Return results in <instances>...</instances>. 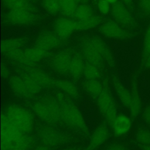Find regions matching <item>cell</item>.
Wrapping results in <instances>:
<instances>
[{
	"label": "cell",
	"mask_w": 150,
	"mask_h": 150,
	"mask_svg": "<svg viewBox=\"0 0 150 150\" xmlns=\"http://www.w3.org/2000/svg\"><path fill=\"white\" fill-rule=\"evenodd\" d=\"M61 109V122L67 126L88 134V130L84 118L71 97L60 91L55 94Z\"/></svg>",
	"instance_id": "obj_1"
},
{
	"label": "cell",
	"mask_w": 150,
	"mask_h": 150,
	"mask_svg": "<svg viewBox=\"0 0 150 150\" xmlns=\"http://www.w3.org/2000/svg\"><path fill=\"white\" fill-rule=\"evenodd\" d=\"M32 108L36 116L47 125L61 122L60 105L55 96H43L33 103Z\"/></svg>",
	"instance_id": "obj_2"
},
{
	"label": "cell",
	"mask_w": 150,
	"mask_h": 150,
	"mask_svg": "<svg viewBox=\"0 0 150 150\" xmlns=\"http://www.w3.org/2000/svg\"><path fill=\"white\" fill-rule=\"evenodd\" d=\"M4 114L22 132L29 134L32 131L33 118L32 114L25 108L17 104H11L5 108Z\"/></svg>",
	"instance_id": "obj_3"
},
{
	"label": "cell",
	"mask_w": 150,
	"mask_h": 150,
	"mask_svg": "<svg viewBox=\"0 0 150 150\" xmlns=\"http://www.w3.org/2000/svg\"><path fill=\"white\" fill-rule=\"evenodd\" d=\"M103 83V90L96 98V102L98 108L104 116L107 123L111 126L114 120L118 115L117 108L115 100L107 81H104Z\"/></svg>",
	"instance_id": "obj_4"
},
{
	"label": "cell",
	"mask_w": 150,
	"mask_h": 150,
	"mask_svg": "<svg viewBox=\"0 0 150 150\" xmlns=\"http://www.w3.org/2000/svg\"><path fill=\"white\" fill-rule=\"evenodd\" d=\"M37 135L41 142L48 147H57L68 142L70 138L65 133L47 125L40 127L37 130Z\"/></svg>",
	"instance_id": "obj_5"
},
{
	"label": "cell",
	"mask_w": 150,
	"mask_h": 150,
	"mask_svg": "<svg viewBox=\"0 0 150 150\" xmlns=\"http://www.w3.org/2000/svg\"><path fill=\"white\" fill-rule=\"evenodd\" d=\"M5 22L12 25L23 26L35 23L38 16L34 8H23L9 10L5 16Z\"/></svg>",
	"instance_id": "obj_6"
},
{
	"label": "cell",
	"mask_w": 150,
	"mask_h": 150,
	"mask_svg": "<svg viewBox=\"0 0 150 150\" xmlns=\"http://www.w3.org/2000/svg\"><path fill=\"white\" fill-rule=\"evenodd\" d=\"M98 29L101 35L108 39L122 40L129 37V33L125 28L114 19L103 21Z\"/></svg>",
	"instance_id": "obj_7"
},
{
	"label": "cell",
	"mask_w": 150,
	"mask_h": 150,
	"mask_svg": "<svg viewBox=\"0 0 150 150\" xmlns=\"http://www.w3.org/2000/svg\"><path fill=\"white\" fill-rule=\"evenodd\" d=\"M23 132L18 129L6 116L1 115V150H7L9 145L18 139Z\"/></svg>",
	"instance_id": "obj_8"
},
{
	"label": "cell",
	"mask_w": 150,
	"mask_h": 150,
	"mask_svg": "<svg viewBox=\"0 0 150 150\" xmlns=\"http://www.w3.org/2000/svg\"><path fill=\"white\" fill-rule=\"evenodd\" d=\"M81 54L87 63L95 65L101 69L104 66V60L96 49V48L89 42L86 36L82 37L80 41Z\"/></svg>",
	"instance_id": "obj_9"
},
{
	"label": "cell",
	"mask_w": 150,
	"mask_h": 150,
	"mask_svg": "<svg viewBox=\"0 0 150 150\" xmlns=\"http://www.w3.org/2000/svg\"><path fill=\"white\" fill-rule=\"evenodd\" d=\"M53 28L56 35L63 41H64L77 30V21L70 18L60 17L54 21Z\"/></svg>",
	"instance_id": "obj_10"
},
{
	"label": "cell",
	"mask_w": 150,
	"mask_h": 150,
	"mask_svg": "<svg viewBox=\"0 0 150 150\" xmlns=\"http://www.w3.org/2000/svg\"><path fill=\"white\" fill-rule=\"evenodd\" d=\"M111 14L116 22L124 28H131L134 25V20L127 6L122 2L112 5Z\"/></svg>",
	"instance_id": "obj_11"
},
{
	"label": "cell",
	"mask_w": 150,
	"mask_h": 150,
	"mask_svg": "<svg viewBox=\"0 0 150 150\" xmlns=\"http://www.w3.org/2000/svg\"><path fill=\"white\" fill-rule=\"evenodd\" d=\"M72 55V52L69 49H63L57 52L50 60L52 69L59 74H67Z\"/></svg>",
	"instance_id": "obj_12"
},
{
	"label": "cell",
	"mask_w": 150,
	"mask_h": 150,
	"mask_svg": "<svg viewBox=\"0 0 150 150\" xmlns=\"http://www.w3.org/2000/svg\"><path fill=\"white\" fill-rule=\"evenodd\" d=\"M63 41L54 31L43 30L37 36L35 45L47 51L59 48L63 45Z\"/></svg>",
	"instance_id": "obj_13"
},
{
	"label": "cell",
	"mask_w": 150,
	"mask_h": 150,
	"mask_svg": "<svg viewBox=\"0 0 150 150\" xmlns=\"http://www.w3.org/2000/svg\"><path fill=\"white\" fill-rule=\"evenodd\" d=\"M21 73H25L36 81L42 88L54 86V80L43 70L35 67V66L19 67Z\"/></svg>",
	"instance_id": "obj_14"
},
{
	"label": "cell",
	"mask_w": 150,
	"mask_h": 150,
	"mask_svg": "<svg viewBox=\"0 0 150 150\" xmlns=\"http://www.w3.org/2000/svg\"><path fill=\"white\" fill-rule=\"evenodd\" d=\"M89 42L96 48L102 56L104 62L109 66L113 67L115 66V60L110 49L100 38L97 36H86Z\"/></svg>",
	"instance_id": "obj_15"
},
{
	"label": "cell",
	"mask_w": 150,
	"mask_h": 150,
	"mask_svg": "<svg viewBox=\"0 0 150 150\" xmlns=\"http://www.w3.org/2000/svg\"><path fill=\"white\" fill-rule=\"evenodd\" d=\"M110 137V131L105 124H100L92 133L88 146L85 150H94L103 144Z\"/></svg>",
	"instance_id": "obj_16"
},
{
	"label": "cell",
	"mask_w": 150,
	"mask_h": 150,
	"mask_svg": "<svg viewBox=\"0 0 150 150\" xmlns=\"http://www.w3.org/2000/svg\"><path fill=\"white\" fill-rule=\"evenodd\" d=\"M131 103L128 108L129 115L132 119L136 118L142 111V100L139 93L137 80L133 78L131 85Z\"/></svg>",
	"instance_id": "obj_17"
},
{
	"label": "cell",
	"mask_w": 150,
	"mask_h": 150,
	"mask_svg": "<svg viewBox=\"0 0 150 150\" xmlns=\"http://www.w3.org/2000/svg\"><path fill=\"white\" fill-rule=\"evenodd\" d=\"M132 118L125 114L117 115L111 127L114 134L117 137H121L127 134L132 127Z\"/></svg>",
	"instance_id": "obj_18"
},
{
	"label": "cell",
	"mask_w": 150,
	"mask_h": 150,
	"mask_svg": "<svg viewBox=\"0 0 150 150\" xmlns=\"http://www.w3.org/2000/svg\"><path fill=\"white\" fill-rule=\"evenodd\" d=\"M9 84L12 91L18 96L30 100L33 96L29 92L21 75H12L9 78Z\"/></svg>",
	"instance_id": "obj_19"
},
{
	"label": "cell",
	"mask_w": 150,
	"mask_h": 150,
	"mask_svg": "<svg viewBox=\"0 0 150 150\" xmlns=\"http://www.w3.org/2000/svg\"><path fill=\"white\" fill-rule=\"evenodd\" d=\"M85 64L84 59L81 54L79 53H73L68 74L75 80L80 79L81 76L83 75Z\"/></svg>",
	"instance_id": "obj_20"
},
{
	"label": "cell",
	"mask_w": 150,
	"mask_h": 150,
	"mask_svg": "<svg viewBox=\"0 0 150 150\" xmlns=\"http://www.w3.org/2000/svg\"><path fill=\"white\" fill-rule=\"evenodd\" d=\"M112 81L120 102L125 107L128 108L131 103V90L127 88L116 76H112Z\"/></svg>",
	"instance_id": "obj_21"
},
{
	"label": "cell",
	"mask_w": 150,
	"mask_h": 150,
	"mask_svg": "<svg viewBox=\"0 0 150 150\" xmlns=\"http://www.w3.org/2000/svg\"><path fill=\"white\" fill-rule=\"evenodd\" d=\"M28 42V39L25 37H14L5 39L1 43V51L5 53L19 49H23Z\"/></svg>",
	"instance_id": "obj_22"
},
{
	"label": "cell",
	"mask_w": 150,
	"mask_h": 150,
	"mask_svg": "<svg viewBox=\"0 0 150 150\" xmlns=\"http://www.w3.org/2000/svg\"><path fill=\"white\" fill-rule=\"evenodd\" d=\"M35 140L32 136L29 134L23 133L9 145L7 150H30Z\"/></svg>",
	"instance_id": "obj_23"
},
{
	"label": "cell",
	"mask_w": 150,
	"mask_h": 150,
	"mask_svg": "<svg viewBox=\"0 0 150 150\" xmlns=\"http://www.w3.org/2000/svg\"><path fill=\"white\" fill-rule=\"evenodd\" d=\"M24 52L27 60L33 65L46 57L49 54V51L36 45L25 49Z\"/></svg>",
	"instance_id": "obj_24"
},
{
	"label": "cell",
	"mask_w": 150,
	"mask_h": 150,
	"mask_svg": "<svg viewBox=\"0 0 150 150\" xmlns=\"http://www.w3.org/2000/svg\"><path fill=\"white\" fill-rule=\"evenodd\" d=\"M54 86L71 98H77L79 96V90L76 86L68 80L59 79L54 80Z\"/></svg>",
	"instance_id": "obj_25"
},
{
	"label": "cell",
	"mask_w": 150,
	"mask_h": 150,
	"mask_svg": "<svg viewBox=\"0 0 150 150\" xmlns=\"http://www.w3.org/2000/svg\"><path fill=\"white\" fill-rule=\"evenodd\" d=\"M4 55L11 62L16 64L19 67L35 66L30 64L27 60L23 49H19L8 52L5 53Z\"/></svg>",
	"instance_id": "obj_26"
},
{
	"label": "cell",
	"mask_w": 150,
	"mask_h": 150,
	"mask_svg": "<svg viewBox=\"0 0 150 150\" xmlns=\"http://www.w3.org/2000/svg\"><path fill=\"white\" fill-rule=\"evenodd\" d=\"M103 22V18L100 16L94 14L86 19L77 21V30L86 31L94 29L99 26Z\"/></svg>",
	"instance_id": "obj_27"
},
{
	"label": "cell",
	"mask_w": 150,
	"mask_h": 150,
	"mask_svg": "<svg viewBox=\"0 0 150 150\" xmlns=\"http://www.w3.org/2000/svg\"><path fill=\"white\" fill-rule=\"evenodd\" d=\"M83 88L87 93L96 99L103 90L104 83L98 79L86 80L83 83Z\"/></svg>",
	"instance_id": "obj_28"
},
{
	"label": "cell",
	"mask_w": 150,
	"mask_h": 150,
	"mask_svg": "<svg viewBox=\"0 0 150 150\" xmlns=\"http://www.w3.org/2000/svg\"><path fill=\"white\" fill-rule=\"evenodd\" d=\"M77 6L76 0H61L60 12L64 17H74Z\"/></svg>",
	"instance_id": "obj_29"
},
{
	"label": "cell",
	"mask_w": 150,
	"mask_h": 150,
	"mask_svg": "<svg viewBox=\"0 0 150 150\" xmlns=\"http://www.w3.org/2000/svg\"><path fill=\"white\" fill-rule=\"evenodd\" d=\"M93 15H94V12L91 6L86 3H81L77 5L74 18L76 21H79L86 19Z\"/></svg>",
	"instance_id": "obj_30"
},
{
	"label": "cell",
	"mask_w": 150,
	"mask_h": 150,
	"mask_svg": "<svg viewBox=\"0 0 150 150\" xmlns=\"http://www.w3.org/2000/svg\"><path fill=\"white\" fill-rule=\"evenodd\" d=\"M20 75L22 77L28 90L33 97L40 92L42 87L31 77L25 73H21Z\"/></svg>",
	"instance_id": "obj_31"
},
{
	"label": "cell",
	"mask_w": 150,
	"mask_h": 150,
	"mask_svg": "<svg viewBox=\"0 0 150 150\" xmlns=\"http://www.w3.org/2000/svg\"><path fill=\"white\" fill-rule=\"evenodd\" d=\"M101 69L92 64L86 63L85 64L83 76L86 80H97L101 76Z\"/></svg>",
	"instance_id": "obj_32"
},
{
	"label": "cell",
	"mask_w": 150,
	"mask_h": 150,
	"mask_svg": "<svg viewBox=\"0 0 150 150\" xmlns=\"http://www.w3.org/2000/svg\"><path fill=\"white\" fill-rule=\"evenodd\" d=\"M2 3L9 10L34 8L28 0H2Z\"/></svg>",
	"instance_id": "obj_33"
},
{
	"label": "cell",
	"mask_w": 150,
	"mask_h": 150,
	"mask_svg": "<svg viewBox=\"0 0 150 150\" xmlns=\"http://www.w3.org/2000/svg\"><path fill=\"white\" fill-rule=\"evenodd\" d=\"M61 0H43L42 6L50 15H54L60 12Z\"/></svg>",
	"instance_id": "obj_34"
},
{
	"label": "cell",
	"mask_w": 150,
	"mask_h": 150,
	"mask_svg": "<svg viewBox=\"0 0 150 150\" xmlns=\"http://www.w3.org/2000/svg\"><path fill=\"white\" fill-rule=\"evenodd\" d=\"M135 140L140 146L150 145V129L141 128L136 132Z\"/></svg>",
	"instance_id": "obj_35"
},
{
	"label": "cell",
	"mask_w": 150,
	"mask_h": 150,
	"mask_svg": "<svg viewBox=\"0 0 150 150\" xmlns=\"http://www.w3.org/2000/svg\"><path fill=\"white\" fill-rule=\"evenodd\" d=\"M105 0H98L97 2V7L100 12L103 15H106L111 12V6Z\"/></svg>",
	"instance_id": "obj_36"
},
{
	"label": "cell",
	"mask_w": 150,
	"mask_h": 150,
	"mask_svg": "<svg viewBox=\"0 0 150 150\" xmlns=\"http://www.w3.org/2000/svg\"><path fill=\"white\" fill-rule=\"evenodd\" d=\"M144 57L150 54V25L148 27L144 39Z\"/></svg>",
	"instance_id": "obj_37"
},
{
	"label": "cell",
	"mask_w": 150,
	"mask_h": 150,
	"mask_svg": "<svg viewBox=\"0 0 150 150\" xmlns=\"http://www.w3.org/2000/svg\"><path fill=\"white\" fill-rule=\"evenodd\" d=\"M139 5L144 13L150 14V0H139Z\"/></svg>",
	"instance_id": "obj_38"
},
{
	"label": "cell",
	"mask_w": 150,
	"mask_h": 150,
	"mask_svg": "<svg viewBox=\"0 0 150 150\" xmlns=\"http://www.w3.org/2000/svg\"><path fill=\"white\" fill-rule=\"evenodd\" d=\"M142 118L144 122L150 127V105L144 108L142 111Z\"/></svg>",
	"instance_id": "obj_39"
},
{
	"label": "cell",
	"mask_w": 150,
	"mask_h": 150,
	"mask_svg": "<svg viewBox=\"0 0 150 150\" xmlns=\"http://www.w3.org/2000/svg\"><path fill=\"white\" fill-rule=\"evenodd\" d=\"M106 150H129L124 145L119 143H114L110 145Z\"/></svg>",
	"instance_id": "obj_40"
},
{
	"label": "cell",
	"mask_w": 150,
	"mask_h": 150,
	"mask_svg": "<svg viewBox=\"0 0 150 150\" xmlns=\"http://www.w3.org/2000/svg\"><path fill=\"white\" fill-rule=\"evenodd\" d=\"M1 76L3 79H8L9 78V75H10V72L8 69V67L6 66L5 64L2 63L1 64Z\"/></svg>",
	"instance_id": "obj_41"
},
{
	"label": "cell",
	"mask_w": 150,
	"mask_h": 150,
	"mask_svg": "<svg viewBox=\"0 0 150 150\" xmlns=\"http://www.w3.org/2000/svg\"><path fill=\"white\" fill-rule=\"evenodd\" d=\"M144 64L146 68L150 69V54L144 57Z\"/></svg>",
	"instance_id": "obj_42"
},
{
	"label": "cell",
	"mask_w": 150,
	"mask_h": 150,
	"mask_svg": "<svg viewBox=\"0 0 150 150\" xmlns=\"http://www.w3.org/2000/svg\"><path fill=\"white\" fill-rule=\"evenodd\" d=\"M33 150H49V149L48 146L42 144L36 146L35 148L33 149Z\"/></svg>",
	"instance_id": "obj_43"
},
{
	"label": "cell",
	"mask_w": 150,
	"mask_h": 150,
	"mask_svg": "<svg viewBox=\"0 0 150 150\" xmlns=\"http://www.w3.org/2000/svg\"><path fill=\"white\" fill-rule=\"evenodd\" d=\"M122 3H124L127 6H129L132 4V0H121Z\"/></svg>",
	"instance_id": "obj_44"
},
{
	"label": "cell",
	"mask_w": 150,
	"mask_h": 150,
	"mask_svg": "<svg viewBox=\"0 0 150 150\" xmlns=\"http://www.w3.org/2000/svg\"><path fill=\"white\" fill-rule=\"evenodd\" d=\"M142 150H150V145H143L140 146Z\"/></svg>",
	"instance_id": "obj_45"
},
{
	"label": "cell",
	"mask_w": 150,
	"mask_h": 150,
	"mask_svg": "<svg viewBox=\"0 0 150 150\" xmlns=\"http://www.w3.org/2000/svg\"><path fill=\"white\" fill-rule=\"evenodd\" d=\"M107 2H108L111 5H114L115 3L118 2L119 0H105Z\"/></svg>",
	"instance_id": "obj_46"
},
{
	"label": "cell",
	"mask_w": 150,
	"mask_h": 150,
	"mask_svg": "<svg viewBox=\"0 0 150 150\" xmlns=\"http://www.w3.org/2000/svg\"><path fill=\"white\" fill-rule=\"evenodd\" d=\"M77 2H80V3H86L88 0H76Z\"/></svg>",
	"instance_id": "obj_47"
},
{
	"label": "cell",
	"mask_w": 150,
	"mask_h": 150,
	"mask_svg": "<svg viewBox=\"0 0 150 150\" xmlns=\"http://www.w3.org/2000/svg\"><path fill=\"white\" fill-rule=\"evenodd\" d=\"M63 150H76V149L75 148H68V149H63Z\"/></svg>",
	"instance_id": "obj_48"
},
{
	"label": "cell",
	"mask_w": 150,
	"mask_h": 150,
	"mask_svg": "<svg viewBox=\"0 0 150 150\" xmlns=\"http://www.w3.org/2000/svg\"><path fill=\"white\" fill-rule=\"evenodd\" d=\"M28 1H35V0H28Z\"/></svg>",
	"instance_id": "obj_49"
},
{
	"label": "cell",
	"mask_w": 150,
	"mask_h": 150,
	"mask_svg": "<svg viewBox=\"0 0 150 150\" xmlns=\"http://www.w3.org/2000/svg\"><path fill=\"white\" fill-rule=\"evenodd\" d=\"M97 1H98V0H97Z\"/></svg>",
	"instance_id": "obj_50"
}]
</instances>
